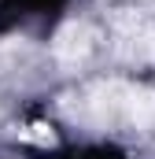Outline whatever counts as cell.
Wrapping results in <instances>:
<instances>
[{
    "label": "cell",
    "mask_w": 155,
    "mask_h": 159,
    "mask_svg": "<svg viewBox=\"0 0 155 159\" xmlns=\"http://www.w3.org/2000/svg\"><path fill=\"white\" fill-rule=\"evenodd\" d=\"M85 115L96 126H148L155 119V93L137 81H96L85 93Z\"/></svg>",
    "instance_id": "cell-1"
},
{
    "label": "cell",
    "mask_w": 155,
    "mask_h": 159,
    "mask_svg": "<svg viewBox=\"0 0 155 159\" xmlns=\"http://www.w3.org/2000/svg\"><path fill=\"white\" fill-rule=\"evenodd\" d=\"M118 44L137 59H155V22L140 15L118 19Z\"/></svg>",
    "instance_id": "cell-2"
},
{
    "label": "cell",
    "mask_w": 155,
    "mask_h": 159,
    "mask_svg": "<svg viewBox=\"0 0 155 159\" xmlns=\"http://www.w3.org/2000/svg\"><path fill=\"white\" fill-rule=\"evenodd\" d=\"M89 48H92V34H89L85 22H70V26H63L59 37H55V56H63V59H81Z\"/></svg>",
    "instance_id": "cell-3"
}]
</instances>
